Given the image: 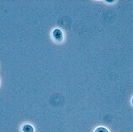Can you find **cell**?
<instances>
[{
    "label": "cell",
    "mask_w": 133,
    "mask_h": 132,
    "mask_svg": "<svg viewBox=\"0 0 133 132\" xmlns=\"http://www.w3.org/2000/svg\"><path fill=\"white\" fill-rule=\"evenodd\" d=\"M53 35L55 39L58 42H61L63 39V35L62 31L59 29H55L53 31Z\"/></svg>",
    "instance_id": "obj_1"
},
{
    "label": "cell",
    "mask_w": 133,
    "mask_h": 132,
    "mask_svg": "<svg viewBox=\"0 0 133 132\" xmlns=\"http://www.w3.org/2000/svg\"><path fill=\"white\" fill-rule=\"evenodd\" d=\"M23 132H34V129L32 126L29 124H25L22 128Z\"/></svg>",
    "instance_id": "obj_2"
},
{
    "label": "cell",
    "mask_w": 133,
    "mask_h": 132,
    "mask_svg": "<svg viewBox=\"0 0 133 132\" xmlns=\"http://www.w3.org/2000/svg\"><path fill=\"white\" fill-rule=\"evenodd\" d=\"M95 132H109L108 129L106 128H103V127H98L95 130Z\"/></svg>",
    "instance_id": "obj_3"
},
{
    "label": "cell",
    "mask_w": 133,
    "mask_h": 132,
    "mask_svg": "<svg viewBox=\"0 0 133 132\" xmlns=\"http://www.w3.org/2000/svg\"><path fill=\"white\" fill-rule=\"evenodd\" d=\"M132 104H133V98H132Z\"/></svg>",
    "instance_id": "obj_4"
}]
</instances>
